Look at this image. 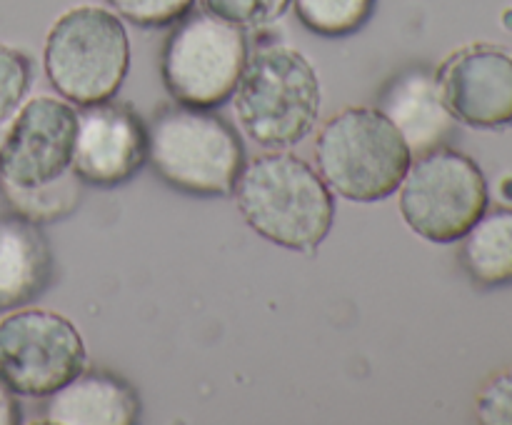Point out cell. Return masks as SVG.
I'll return each mask as SVG.
<instances>
[{
	"mask_svg": "<svg viewBox=\"0 0 512 425\" xmlns=\"http://www.w3.org/2000/svg\"><path fill=\"white\" fill-rule=\"evenodd\" d=\"M75 133L78 113L65 100L38 95L25 103L0 143L3 188H38L68 173Z\"/></svg>",
	"mask_w": 512,
	"mask_h": 425,
	"instance_id": "9c48e42d",
	"label": "cell"
},
{
	"mask_svg": "<svg viewBox=\"0 0 512 425\" xmlns=\"http://www.w3.org/2000/svg\"><path fill=\"white\" fill-rule=\"evenodd\" d=\"M5 193L18 215L33 220V223H50V220L68 215L78 205L80 178L73 170H68L60 178L38 185V188H5Z\"/></svg>",
	"mask_w": 512,
	"mask_h": 425,
	"instance_id": "2e32d148",
	"label": "cell"
},
{
	"mask_svg": "<svg viewBox=\"0 0 512 425\" xmlns=\"http://www.w3.org/2000/svg\"><path fill=\"white\" fill-rule=\"evenodd\" d=\"M450 115L470 128L512 125V50L475 43L450 55L438 70Z\"/></svg>",
	"mask_w": 512,
	"mask_h": 425,
	"instance_id": "30bf717a",
	"label": "cell"
},
{
	"mask_svg": "<svg viewBox=\"0 0 512 425\" xmlns=\"http://www.w3.org/2000/svg\"><path fill=\"white\" fill-rule=\"evenodd\" d=\"M138 415L133 385L108 370H83L45 403V423L55 425H133Z\"/></svg>",
	"mask_w": 512,
	"mask_h": 425,
	"instance_id": "4fadbf2b",
	"label": "cell"
},
{
	"mask_svg": "<svg viewBox=\"0 0 512 425\" xmlns=\"http://www.w3.org/2000/svg\"><path fill=\"white\" fill-rule=\"evenodd\" d=\"M380 110L403 133L413 155L440 148L455 128V118L440 95L438 78L425 70H408L395 78L380 98Z\"/></svg>",
	"mask_w": 512,
	"mask_h": 425,
	"instance_id": "7c38bea8",
	"label": "cell"
},
{
	"mask_svg": "<svg viewBox=\"0 0 512 425\" xmlns=\"http://www.w3.org/2000/svg\"><path fill=\"white\" fill-rule=\"evenodd\" d=\"M148 160L180 193L230 195L243 170V143L220 115L168 105L148 125Z\"/></svg>",
	"mask_w": 512,
	"mask_h": 425,
	"instance_id": "277c9868",
	"label": "cell"
},
{
	"mask_svg": "<svg viewBox=\"0 0 512 425\" xmlns=\"http://www.w3.org/2000/svg\"><path fill=\"white\" fill-rule=\"evenodd\" d=\"M315 163L330 190L355 203H375L400 188L413 153L383 110L353 105L320 128Z\"/></svg>",
	"mask_w": 512,
	"mask_h": 425,
	"instance_id": "7a4b0ae2",
	"label": "cell"
},
{
	"mask_svg": "<svg viewBox=\"0 0 512 425\" xmlns=\"http://www.w3.org/2000/svg\"><path fill=\"white\" fill-rule=\"evenodd\" d=\"M20 420V408L18 403H15L13 393H8V390L0 385V425H13Z\"/></svg>",
	"mask_w": 512,
	"mask_h": 425,
	"instance_id": "7402d4cb",
	"label": "cell"
},
{
	"mask_svg": "<svg viewBox=\"0 0 512 425\" xmlns=\"http://www.w3.org/2000/svg\"><path fill=\"white\" fill-rule=\"evenodd\" d=\"M53 273V255L38 223L0 218V310H15L38 298Z\"/></svg>",
	"mask_w": 512,
	"mask_h": 425,
	"instance_id": "5bb4252c",
	"label": "cell"
},
{
	"mask_svg": "<svg viewBox=\"0 0 512 425\" xmlns=\"http://www.w3.org/2000/svg\"><path fill=\"white\" fill-rule=\"evenodd\" d=\"M375 0H295L300 23L323 38H345L363 28Z\"/></svg>",
	"mask_w": 512,
	"mask_h": 425,
	"instance_id": "e0dca14e",
	"label": "cell"
},
{
	"mask_svg": "<svg viewBox=\"0 0 512 425\" xmlns=\"http://www.w3.org/2000/svg\"><path fill=\"white\" fill-rule=\"evenodd\" d=\"M205 13L238 28H260L283 18L290 0H200Z\"/></svg>",
	"mask_w": 512,
	"mask_h": 425,
	"instance_id": "ac0fdd59",
	"label": "cell"
},
{
	"mask_svg": "<svg viewBox=\"0 0 512 425\" xmlns=\"http://www.w3.org/2000/svg\"><path fill=\"white\" fill-rule=\"evenodd\" d=\"M33 78L28 55L10 45H0V123L13 113L25 98Z\"/></svg>",
	"mask_w": 512,
	"mask_h": 425,
	"instance_id": "d6986e66",
	"label": "cell"
},
{
	"mask_svg": "<svg viewBox=\"0 0 512 425\" xmlns=\"http://www.w3.org/2000/svg\"><path fill=\"white\" fill-rule=\"evenodd\" d=\"M478 420L485 425H512V368L485 383L478 395Z\"/></svg>",
	"mask_w": 512,
	"mask_h": 425,
	"instance_id": "44dd1931",
	"label": "cell"
},
{
	"mask_svg": "<svg viewBox=\"0 0 512 425\" xmlns=\"http://www.w3.org/2000/svg\"><path fill=\"white\" fill-rule=\"evenodd\" d=\"M85 343L65 315L23 308L0 320V385L23 398H48L85 370Z\"/></svg>",
	"mask_w": 512,
	"mask_h": 425,
	"instance_id": "ba28073f",
	"label": "cell"
},
{
	"mask_svg": "<svg viewBox=\"0 0 512 425\" xmlns=\"http://www.w3.org/2000/svg\"><path fill=\"white\" fill-rule=\"evenodd\" d=\"M148 160V128L128 105H83L70 170L98 188H115L133 178Z\"/></svg>",
	"mask_w": 512,
	"mask_h": 425,
	"instance_id": "8fae6325",
	"label": "cell"
},
{
	"mask_svg": "<svg viewBox=\"0 0 512 425\" xmlns=\"http://www.w3.org/2000/svg\"><path fill=\"white\" fill-rule=\"evenodd\" d=\"M113 8L140 28H165L185 18L195 0H110Z\"/></svg>",
	"mask_w": 512,
	"mask_h": 425,
	"instance_id": "ffe728a7",
	"label": "cell"
},
{
	"mask_svg": "<svg viewBox=\"0 0 512 425\" xmlns=\"http://www.w3.org/2000/svg\"><path fill=\"white\" fill-rule=\"evenodd\" d=\"M233 95L240 128L263 148L300 143L320 115L318 73L303 53L285 45L248 55Z\"/></svg>",
	"mask_w": 512,
	"mask_h": 425,
	"instance_id": "3957f363",
	"label": "cell"
},
{
	"mask_svg": "<svg viewBox=\"0 0 512 425\" xmlns=\"http://www.w3.org/2000/svg\"><path fill=\"white\" fill-rule=\"evenodd\" d=\"M245 223L275 245L313 253L333 228L325 180L293 153H265L243 165L233 188Z\"/></svg>",
	"mask_w": 512,
	"mask_h": 425,
	"instance_id": "6da1fadb",
	"label": "cell"
},
{
	"mask_svg": "<svg viewBox=\"0 0 512 425\" xmlns=\"http://www.w3.org/2000/svg\"><path fill=\"white\" fill-rule=\"evenodd\" d=\"M463 238L460 258L475 283L485 288L512 283V208L485 210Z\"/></svg>",
	"mask_w": 512,
	"mask_h": 425,
	"instance_id": "9a60e30c",
	"label": "cell"
},
{
	"mask_svg": "<svg viewBox=\"0 0 512 425\" xmlns=\"http://www.w3.org/2000/svg\"><path fill=\"white\" fill-rule=\"evenodd\" d=\"M488 210V183L473 158L453 148L423 153L400 183V213L430 243H455Z\"/></svg>",
	"mask_w": 512,
	"mask_h": 425,
	"instance_id": "8992f818",
	"label": "cell"
},
{
	"mask_svg": "<svg viewBox=\"0 0 512 425\" xmlns=\"http://www.w3.org/2000/svg\"><path fill=\"white\" fill-rule=\"evenodd\" d=\"M248 63V40L233 23L198 13L170 33L160 58L168 93L190 108H218L235 93Z\"/></svg>",
	"mask_w": 512,
	"mask_h": 425,
	"instance_id": "52a82bcc",
	"label": "cell"
},
{
	"mask_svg": "<svg viewBox=\"0 0 512 425\" xmlns=\"http://www.w3.org/2000/svg\"><path fill=\"white\" fill-rule=\"evenodd\" d=\"M45 73L50 85L75 105L110 100L130 68L125 25L110 10L78 5L55 20L45 40Z\"/></svg>",
	"mask_w": 512,
	"mask_h": 425,
	"instance_id": "5b68a950",
	"label": "cell"
}]
</instances>
